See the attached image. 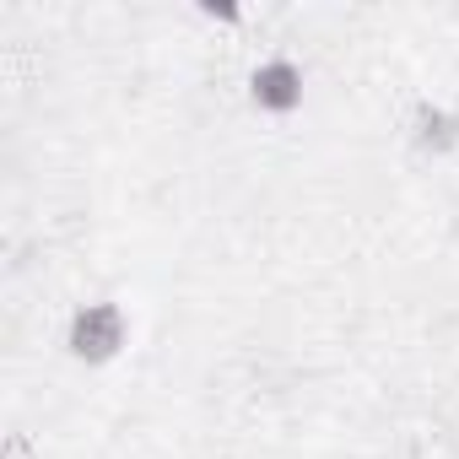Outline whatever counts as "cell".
<instances>
[{"label": "cell", "mask_w": 459, "mask_h": 459, "mask_svg": "<svg viewBox=\"0 0 459 459\" xmlns=\"http://www.w3.org/2000/svg\"><path fill=\"white\" fill-rule=\"evenodd\" d=\"M249 87H255V103H260L265 114H292V108L303 103V71H298L292 60H265Z\"/></svg>", "instance_id": "cell-1"}, {"label": "cell", "mask_w": 459, "mask_h": 459, "mask_svg": "<svg viewBox=\"0 0 459 459\" xmlns=\"http://www.w3.org/2000/svg\"><path fill=\"white\" fill-rule=\"evenodd\" d=\"M119 314L114 308H87V314H76V325H71V346H76V357H108L114 346H119Z\"/></svg>", "instance_id": "cell-2"}]
</instances>
